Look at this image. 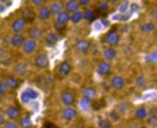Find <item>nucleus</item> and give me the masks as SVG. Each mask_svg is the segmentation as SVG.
<instances>
[{
    "label": "nucleus",
    "instance_id": "obj_43",
    "mask_svg": "<svg viewBox=\"0 0 157 128\" xmlns=\"http://www.w3.org/2000/svg\"><path fill=\"white\" fill-rule=\"evenodd\" d=\"M4 128H17V126L13 122H7L4 126Z\"/></svg>",
    "mask_w": 157,
    "mask_h": 128
},
{
    "label": "nucleus",
    "instance_id": "obj_2",
    "mask_svg": "<svg viewBox=\"0 0 157 128\" xmlns=\"http://www.w3.org/2000/svg\"><path fill=\"white\" fill-rule=\"evenodd\" d=\"M90 42L87 40H79L77 41L74 45V48L80 53H87L90 48Z\"/></svg>",
    "mask_w": 157,
    "mask_h": 128
},
{
    "label": "nucleus",
    "instance_id": "obj_53",
    "mask_svg": "<svg viewBox=\"0 0 157 128\" xmlns=\"http://www.w3.org/2000/svg\"><path fill=\"white\" fill-rule=\"evenodd\" d=\"M131 128H138V127H136V126H133V127H132Z\"/></svg>",
    "mask_w": 157,
    "mask_h": 128
},
{
    "label": "nucleus",
    "instance_id": "obj_31",
    "mask_svg": "<svg viewBox=\"0 0 157 128\" xmlns=\"http://www.w3.org/2000/svg\"><path fill=\"white\" fill-rule=\"evenodd\" d=\"M98 125L100 128H110L111 127V123L107 119L103 118L100 119L98 122Z\"/></svg>",
    "mask_w": 157,
    "mask_h": 128
},
{
    "label": "nucleus",
    "instance_id": "obj_6",
    "mask_svg": "<svg viewBox=\"0 0 157 128\" xmlns=\"http://www.w3.org/2000/svg\"><path fill=\"white\" fill-rule=\"evenodd\" d=\"M111 85L114 89L120 90L125 86V80L121 76L115 75L111 79Z\"/></svg>",
    "mask_w": 157,
    "mask_h": 128
},
{
    "label": "nucleus",
    "instance_id": "obj_45",
    "mask_svg": "<svg viewBox=\"0 0 157 128\" xmlns=\"http://www.w3.org/2000/svg\"><path fill=\"white\" fill-rule=\"evenodd\" d=\"M101 24L102 25H104L105 27H108L110 25V21L107 19H103L101 20Z\"/></svg>",
    "mask_w": 157,
    "mask_h": 128
},
{
    "label": "nucleus",
    "instance_id": "obj_15",
    "mask_svg": "<svg viewBox=\"0 0 157 128\" xmlns=\"http://www.w3.org/2000/svg\"><path fill=\"white\" fill-rule=\"evenodd\" d=\"M59 37L56 33H51L47 35L45 38V42L48 46H53L59 42Z\"/></svg>",
    "mask_w": 157,
    "mask_h": 128
},
{
    "label": "nucleus",
    "instance_id": "obj_25",
    "mask_svg": "<svg viewBox=\"0 0 157 128\" xmlns=\"http://www.w3.org/2000/svg\"><path fill=\"white\" fill-rule=\"evenodd\" d=\"M63 8V6L60 2H54L50 7V11L53 15H58L59 13H61Z\"/></svg>",
    "mask_w": 157,
    "mask_h": 128
},
{
    "label": "nucleus",
    "instance_id": "obj_48",
    "mask_svg": "<svg viewBox=\"0 0 157 128\" xmlns=\"http://www.w3.org/2000/svg\"><path fill=\"white\" fill-rule=\"evenodd\" d=\"M53 125L50 122H47L45 124V128H53Z\"/></svg>",
    "mask_w": 157,
    "mask_h": 128
},
{
    "label": "nucleus",
    "instance_id": "obj_16",
    "mask_svg": "<svg viewBox=\"0 0 157 128\" xmlns=\"http://www.w3.org/2000/svg\"><path fill=\"white\" fill-rule=\"evenodd\" d=\"M70 15L68 13L66 12H61L57 15L56 18V23L61 24V25H66L68 21L70 20Z\"/></svg>",
    "mask_w": 157,
    "mask_h": 128
},
{
    "label": "nucleus",
    "instance_id": "obj_12",
    "mask_svg": "<svg viewBox=\"0 0 157 128\" xmlns=\"http://www.w3.org/2000/svg\"><path fill=\"white\" fill-rule=\"evenodd\" d=\"M14 71L18 76L25 75L27 71V65L25 63L20 62L17 63L14 67Z\"/></svg>",
    "mask_w": 157,
    "mask_h": 128
},
{
    "label": "nucleus",
    "instance_id": "obj_10",
    "mask_svg": "<svg viewBox=\"0 0 157 128\" xmlns=\"http://www.w3.org/2000/svg\"><path fill=\"white\" fill-rule=\"evenodd\" d=\"M119 40H120V35L115 32H110V33L107 35L106 42L108 45H111V46L116 45L119 42Z\"/></svg>",
    "mask_w": 157,
    "mask_h": 128
},
{
    "label": "nucleus",
    "instance_id": "obj_4",
    "mask_svg": "<svg viewBox=\"0 0 157 128\" xmlns=\"http://www.w3.org/2000/svg\"><path fill=\"white\" fill-rule=\"evenodd\" d=\"M111 65L108 62L103 61L100 62L97 65V72L100 76H106L110 72Z\"/></svg>",
    "mask_w": 157,
    "mask_h": 128
},
{
    "label": "nucleus",
    "instance_id": "obj_35",
    "mask_svg": "<svg viewBox=\"0 0 157 128\" xmlns=\"http://www.w3.org/2000/svg\"><path fill=\"white\" fill-rule=\"evenodd\" d=\"M129 7V1L128 0L123 1V2L120 4V5L119 6V11L121 14H125L127 12L128 9Z\"/></svg>",
    "mask_w": 157,
    "mask_h": 128
},
{
    "label": "nucleus",
    "instance_id": "obj_22",
    "mask_svg": "<svg viewBox=\"0 0 157 128\" xmlns=\"http://www.w3.org/2000/svg\"><path fill=\"white\" fill-rule=\"evenodd\" d=\"M22 16H23V19H25V22H31L34 19L35 13L31 9L26 8L22 11Z\"/></svg>",
    "mask_w": 157,
    "mask_h": 128
},
{
    "label": "nucleus",
    "instance_id": "obj_23",
    "mask_svg": "<svg viewBox=\"0 0 157 128\" xmlns=\"http://www.w3.org/2000/svg\"><path fill=\"white\" fill-rule=\"evenodd\" d=\"M91 106H92V103L89 99L86 98V97H83L80 101V107L84 112H88L90 109Z\"/></svg>",
    "mask_w": 157,
    "mask_h": 128
},
{
    "label": "nucleus",
    "instance_id": "obj_1",
    "mask_svg": "<svg viewBox=\"0 0 157 128\" xmlns=\"http://www.w3.org/2000/svg\"><path fill=\"white\" fill-rule=\"evenodd\" d=\"M34 64L38 68H46L49 65V58L45 53H40L34 60Z\"/></svg>",
    "mask_w": 157,
    "mask_h": 128
},
{
    "label": "nucleus",
    "instance_id": "obj_33",
    "mask_svg": "<svg viewBox=\"0 0 157 128\" xmlns=\"http://www.w3.org/2000/svg\"><path fill=\"white\" fill-rule=\"evenodd\" d=\"M156 58H157L156 51H154L153 52V53H151L150 54H149L147 56H146V61L149 63H153L156 61Z\"/></svg>",
    "mask_w": 157,
    "mask_h": 128
},
{
    "label": "nucleus",
    "instance_id": "obj_52",
    "mask_svg": "<svg viewBox=\"0 0 157 128\" xmlns=\"http://www.w3.org/2000/svg\"><path fill=\"white\" fill-rule=\"evenodd\" d=\"M110 1H112V2H115V1H118V0H110Z\"/></svg>",
    "mask_w": 157,
    "mask_h": 128
},
{
    "label": "nucleus",
    "instance_id": "obj_46",
    "mask_svg": "<svg viewBox=\"0 0 157 128\" xmlns=\"http://www.w3.org/2000/svg\"><path fill=\"white\" fill-rule=\"evenodd\" d=\"M89 1H90V0H79V4H80L81 5H87L89 3Z\"/></svg>",
    "mask_w": 157,
    "mask_h": 128
},
{
    "label": "nucleus",
    "instance_id": "obj_44",
    "mask_svg": "<svg viewBox=\"0 0 157 128\" xmlns=\"http://www.w3.org/2000/svg\"><path fill=\"white\" fill-rule=\"evenodd\" d=\"M94 28L96 30H102V24L101 22H95V24L94 25Z\"/></svg>",
    "mask_w": 157,
    "mask_h": 128
},
{
    "label": "nucleus",
    "instance_id": "obj_19",
    "mask_svg": "<svg viewBox=\"0 0 157 128\" xmlns=\"http://www.w3.org/2000/svg\"><path fill=\"white\" fill-rule=\"evenodd\" d=\"M29 34H30V37L34 40H38L42 38L43 36V31L41 30V29L38 28V27H33L30 30L29 32Z\"/></svg>",
    "mask_w": 157,
    "mask_h": 128
},
{
    "label": "nucleus",
    "instance_id": "obj_50",
    "mask_svg": "<svg viewBox=\"0 0 157 128\" xmlns=\"http://www.w3.org/2000/svg\"><path fill=\"white\" fill-rule=\"evenodd\" d=\"M4 123V118L2 115H0V126L2 125Z\"/></svg>",
    "mask_w": 157,
    "mask_h": 128
},
{
    "label": "nucleus",
    "instance_id": "obj_13",
    "mask_svg": "<svg viewBox=\"0 0 157 128\" xmlns=\"http://www.w3.org/2000/svg\"><path fill=\"white\" fill-rule=\"evenodd\" d=\"M82 95H83V97L92 99L97 97V91L92 86H87L82 90Z\"/></svg>",
    "mask_w": 157,
    "mask_h": 128
},
{
    "label": "nucleus",
    "instance_id": "obj_24",
    "mask_svg": "<svg viewBox=\"0 0 157 128\" xmlns=\"http://www.w3.org/2000/svg\"><path fill=\"white\" fill-rule=\"evenodd\" d=\"M82 19H83V13L80 11H77L73 13V15L70 17V20L73 24H78Z\"/></svg>",
    "mask_w": 157,
    "mask_h": 128
},
{
    "label": "nucleus",
    "instance_id": "obj_5",
    "mask_svg": "<svg viewBox=\"0 0 157 128\" xmlns=\"http://www.w3.org/2000/svg\"><path fill=\"white\" fill-rule=\"evenodd\" d=\"M62 103L65 106H71V105L74 104V102H75V96L73 93L69 92V91H66L62 94L61 97Z\"/></svg>",
    "mask_w": 157,
    "mask_h": 128
},
{
    "label": "nucleus",
    "instance_id": "obj_49",
    "mask_svg": "<svg viewBox=\"0 0 157 128\" xmlns=\"http://www.w3.org/2000/svg\"><path fill=\"white\" fill-rule=\"evenodd\" d=\"M4 51H3L2 48H0V60H1V59L4 58Z\"/></svg>",
    "mask_w": 157,
    "mask_h": 128
},
{
    "label": "nucleus",
    "instance_id": "obj_30",
    "mask_svg": "<svg viewBox=\"0 0 157 128\" xmlns=\"http://www.w3.org/2000/svg\"><path fill=\"white\" fill-rule=\"evenodd\" d=\"M20 126L22 128H30L32 127V122L29 117H24L20 121Z\"/></svg>",
    "mask_w": 157,
    "mask_h": 128
},
{
    "label": "nucleus",
    "instance_id": "obj_36",
    "mask_svg": "<svg viewBox=\"0 0 157 128\" xmlns=\"http://www.w3.org/2000/svg\"><path fill=\"white\" fill-rule=\"evenodd\" d=\"M94 15V12L93 10H88L83 13V19L86 20H91L93 19Z\"/></svg>",
    "mask_w": 157,
    "mask_h": 128
},
{
    "label": "nucleus",
    "instance_id": "obj_17",
    "mask_svg": "<svg viewBox=\"0 0 157 128\" xmlns=\"http://www.w3.org/2000/svg\"><path fill=\"white\" fill-rule=\"evenodd\" d=\"M79 4L77 0H69L66 4V9L70 13H74L78 10Z\"/></svg>",
    "mask_w": 157,
    "mask_h": 128
},
{
    "label": "nucleus",
    "instance_id": "obj_41",
    "mask_svg": "<svg viewBox=\"0 0 157 128\" xmlns=\"http://www.w3.org/2000/svg\"><path fill=\"white\" fill-rule=\"evenodd\" d=\"M140 7L139 5L136 3H133L132 4L130 5V12L131 13H136L139 10Z\"/></svg>",
    "mask_w": 157,
    "mask_h": 128
},
{
    "label": "nucleus",
    "instance_id": "obj_42",
    "mask_svg": "<svg viewBox=\"0 0 157 128\" xmlns=\"http://www.w3.org/2000/svg\"><path fill=\"white\" fill-rule=\"evenodd\" d=\"M100 7L101 10H107L109 9V4H108V3H107V2H103L100 4Z\"/></svg>",
    "mask_w": 157,
    "mask_h": 128
},
{
    "label": "nucleus",
    "instance_id": "obj_9",
    "mask_svg": "<svg viewBox=\"0 0 157 128\" xmlns=\"http://www.w3.org/2000/svg\"><path fill=\"white\" fill-rule=\"evenodd\" d=\"M26 23L27 22H25V20L23 18L17 19L16 20L14 21L13 25H12V29H13L14 32H15L16 33H18L25 28Z\"/></svg>",
    "mask_w": 157,
    "mask_h": 128
},
{
    "label": "nucleus",
    "instance_id": "obj_27",
    "mask_svg": "<svg viewBox=\"0 0 157 128\" xmlns=\"http://www.w3.org/2000/svg\"><path fill=\"white\" fill-rule=\"evenodd\" d=\"M130 15L129 14H117L112 17V19L116 21H127L130 19Z\"/></svg>",
    "mask_w": 157,
    "mask_h": 128
},
{
    "label": "nucleus",
    "instance_id": "obj_28",
    "mask_svg": "<svg viewBox=\"0 0 157 128\" xmlns=\"http://www.w3.org/2000/svg\"><path fill=\"white\" fill-rule=\"evenodd\" d=\"M135 115V117L138 119L143 120V119L146 118L147 117V111H146V109L144 107H140L136 109Z\"/></svg>",
    "mask_w": 157,
    "mask_h": 128
},
{
    "label": "nucleus",
    "instance_id": "obj_14",
    "mask_svg": "<svg viewBox=\"0 0 157 128\" xmlns=\"http://www.w3.org/2000/svg\"><path fill=\"white\" fill-rule=\"evenodd\" d=\"M103 55L105 60L109 61L114 60L115 58L117 56V52L113 48L110 47V48H107L106 49L103 51Z\"/></svg>",
    "mask_w": 157,
    "mask_h": 128
},
{
    "label": "nucleus",
    "instance_id": "obj_20",
    "mask_svg": "<svg viewBox=\"0 0 157 128\" xmlns=\"http://www.w3.org/2000/svg\"><path fill=\"white\" fill-rule=\"evenodd\" d=\"M51 13L50 11V9L48 7L43 6V7H41L39 10L38 12V17L40 19L42 20H45V19H48V18L51 16Z\"/></svg>",
    "mask_w": 157,
    "mask_h": 128
},
{
    "label": "nucleus",
    "instance_id": "obj_18",
    "mask_svg": "<svg viewBox=\"0 0 157 128\" xmlns=\"http://www.w3.org/2000/svg\"><path fill=\"white\" fill-rule=\"evenodd\" d=\"M6 86H7V89H15L18 86V80L16 77H8L6 78L5 81H4Z\"/></svg>",
    "mask_w": 157,
    "mask_h": 128
},
{
    "label": "nucleus",
    "instance_id": "obj_39",
    "mask_svg": "<svg viewBox=\"0 0 157 128\" xmlns=\"http://www.w3.org/2000/svg\"><path fill=\"white\" fill-rule=\"evenodd\" d=\"M110 117H111L112 120H113L114 122H116L120 119V117H119V115L118 114V112H115V111H112L110 113Z\"/></svg>",
    "mask_w": 157,
    "mask_h": 128
},
{
    "label": "nucleus",
    "instance_id": "obj_34",
    "mask_svg": "<svg viewBox=\"0 0 157 128\" xmlns=\"http://www.w3.org/2000/svg\"><path fill=\"white\" fill-rule=\"evenodd\" d=\"M129 107H130V106H129L128 103H126V102L121 103V104H118V111L119 112H120V113L124 114V113H126L128 110Z\"/></svg>",
    "mask_w": 157,
    "mask_h": 128
},
{
    "label": "nucleus",
    "instance_id": "obj_26",
    "mask_svg": "<svg viewBox=\"0 0 157 128\" xmlns=\"http://www.w3.org/2000/svg\"><path fill=\"white\" fill-rule=\"evenodd\" d=\"M155 29H156V26H155L154 24L151 23V22H149V23H146L144 25H142L141 31L146 33H149L154 31Z\"/></svg>",
    "mask_w": 157,
    "mask_h": 128
},
{
    "label": "nucleus",
    "instance_id": "obj_11",
    "mask_svg": "<svg viewBox=\"0 0 157 128\" xmlns=\"http://www.w3.org/2000/svg\"><path fill=\"white\" fill-rule=\"evenodd\" d=\"M77 115H78V113H77V110L70 107L66 108L62 112V116L66 120H74L75 117H77Z\"/></svg>",
    "mask_w": 157,
    "mask_h": 128
},
{
    "label": "nucleus",
    "instance_id": "obj_29",
    "mask_svg": "<svg viewBox=\"0 0 157 128\" xmlns=\"http://www.w3.org/2000/svg\"><path fill=\"white\" fill-rule=\"evenodd\" d=\"M146 83H147V80L144 76H139L135 79V85L138 87H143L146 84Z\"/></svg>",
    "mask_w": 157,
    "mask_h": 128
},
{
    "label": "nucleus",
    "instance_id": "obj_38",
    "mask_svg": "<svg viewBox=\"0 0 157 128\" xmlns=\"http://www.w3.org/2000/svg\"><path fill=\"white\" fill-rule=\"evenodd\" d=\"M20 99H21V101H22V102L25 103V104L28 103L30 101V98H29L28 95H27L26 91H23V92L22 93V94H21Z\"/></svg>",
    "mask_w": 157,
    "mask_h": 128
},
{
    "label": "nucleus",
    "instance_id": "obj_21",
    "mask_svg": "<svg viewBox=\"0 0 157 128\" xmlns=\"http://www.w3.org/2000/svg\"><path fill=\"white\" fill-rule=\"evenodd\" d=\"M6 115L11 120H15L20 116V111L15 106H10L6 111Z\"/></svg>",
    "mask_w": 157,
    "mask_h": 128
},
{
    "label": "nucleus",
    "instance_id": "obj_51",
    "mask_svg": "<svg viewBox=\"0 0 157 128\" xmlns=\"http://www.w3.org/2000/svg\"><path fill=\"white\" fill-rule=\"evenodd\" d=\"M4 10H5V8H4V6L3 5V4H0V13H1L2 12H4Z\"/></svg>",
    "mask_w": 157,
    "mask_h": 128
},
{
    "label": "nucleus",
    "instance_id": "obj_8",
    "mask_svg": "<svg viewBox=\"0 0 157 128\" xmlns=\"http://www.w3.org/2000/svg\"><path fill=\"white\" fill-rule=\"evenodd\" d=\"M24 42H25V38L22 35L19 34V33L14 35L10 39V44L14 48H19V47L22 46Z\"/></svg>",
    "mask_w": 157,
    "mask_h": 128
},
{
    "label": "nucleus",
    "instance_id": "obj_7",
    "mask_svg": "<svg viewBox=\"0 0 157 128\" xmlns=\"http://www.w3.org/2000/svg\"><path fill=\"white\" fill-rule=\"evenodd\" d=\"M58 70H59V73L60 75H61L62 77H67L68 75H69L71 71V65L66 61H62L59 64Z\"/></svg>",
    "mask_w": 157,
    "mask_h": 128
},
{
    "label": "nucleus",
    "instance_id": "obj_37",
    "mask_svg": "<svg viewBox=\"0 0 157 128\" xmlns=\"http://www.w3.org/2000/svg\"><path fill=\"white\" fill-rule=\"evenodd\" d=\"M7 87L4 81H0V96H3L7 93Z\"/></svg>",
    "mask_w": 157,
    "mask_h": 128
},
{
    "label": "nucleus",
    "instance_id": "obj_40",
    "mask_svg": "<svg viewBox=\"0 0 157 128\" xmlns=\"http://www.w3.org/2000/svg\"><path fill=\"white\" fill-rule=\"evenodd\" d=\"M156 113L155 112L154 114H152V115H150V117H149V122L150 124H151L152 125H156Z\"/></svg>",
    "mask_w": 157,
    "mask_h": 128
},
{
    "label": "nucleus",
    "instance_id": "obj_47",
    "mask_svg": "<svg viewBox=\"0 0 157 128\" xmlns=\"http://www.w3.org/2000/svg\"><path fill=\"white\" fill-rule=\"evenodd\" d=\"M43 0H32V2L36 6L40 5V4L43 3Z\"/></svg>",
    "mask_w": 157,
    "mask_h": 128
},
{
    "label": "nucleus",
    "instance_id": "obj_32",
    "mask_svg": "<svg viewBox=\"0 0 157 128\" xmlns=\"http://www.w3.org/2000/svg\"><path fill=\"white\" fill-rule=\"evenodd\" d=\"M25 91H26L27 95H28L30 100H35L38 97V94L37 91H35L34 89L29 88V89H27Z\"/></svg>",
    "mask_w": 157,
    "mask_h": 128
},
{
    "label": "nucleus",
    "instance_id": "obj_3",
    "mask_svg": "<svg viewBox=\"0 0 157 128\" xmlns=\"http://www.w3.org/2000/svg\"><path fill=\"white\" fill-rule=\"evenodd\" d=\"M22 46H23L22 47L23 48V51L26 54H31L37 48V42H36V40L33 39L27 40L24 42Z\"/></svg>",
    "mask_w": 157,
    "mask_h": 128
}]
</instances>
